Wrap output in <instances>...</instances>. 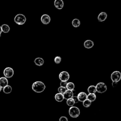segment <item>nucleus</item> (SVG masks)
I'll return each mask as SVG.
<instances>
[{"mask_svg": "<svg viewBox=\"0 0 121 121\" xmlns=\"http://www.w3.org/2000/svg\"><path fill=\"white\" fill-rule=\"evenodd\" d=\"M41 21L43 24L47 25L51 21V17L47 14H43L41 17Z\"/></svg>", "mask_w": 121, "mask_h": 121, "instance_id": "obj_8", "label": "nucleus"}, {"mask_svg": "<svg viewBox=\"0 0 121 121\" xmlns=\"http://www.w3.org/2000/svg\"><path fill=\"white\" fill-rule=\"evenodd\" d=\"M111 78L112 81L118 82L121 79V73L119 71H113L111 74Z\"/></svg>", "mask_w": 121, "mask_h": 121, "instance_id": "obj_5", "label": "nucleus"}, {"mask_svg": "<svg viewBox=\"0 0 121 121\" xmlns=\"http://www.w3.org/2000/svg\"><path fill=\"white\" fill-rule=\"evenodd\" d=\"M63 95L64 98L66 100L69 98H72V96L74 95L72 91L70 90H68V89H67V90L65 92V93Z\"/></svg>", "mask_w": 121, "mask_h": 121, "instance_id": "obj_12", "label": "nucleus"}, {"mask_svg": "<svg viewBox=\"0 0 121 121\" xmlns=\"http://www.w3.org/2000/svg\"><path fill=\"white\" fill-rule=\"evenodd\" d=\"M34 63L38 66H42L44 63V60L42 58L37 57L35 59Z\"/></svg>", "mask_w": 121, "mask_h": 121, "instance_id": "obj_15", "label": "nucleus"}, {"mask_svg": "<svg viewBox=\"0 0 121 121\" xmlns=\"http://www.w3.org/2000/svg\"><path fill=\"white\" fill-rule=\"evenodd\" d=\"M96 92L99 93H104L106 91L107 87L106 84L103 82H99L95 86Z\"/></svg>", "mask_w": 121, "mask_h": 121, "instance_id": "obj_4", "label": "nucleus"}, {"mask_svg": "<svg viewBox=\"0 0 121 121\" xmlns=\"http://www.w3.org/2000/svg\"><path fill=\"white\" fill-rule=\"evenodd\" d=\"M107 17V14L105 12H101L97 17V19L99 21L103 22L104 21Z\"/></svg>", "mask_w": 121, "mask_h": 121, "instance_id": "obj_11", "label": "nucleus"}, {"mask_svg": "<svg viewBox=\"0 0 121 121\" xmlns=\"http://www.w3.org/2000/svg\"><path fill=\"white\" fill-rule=\"evenodd\" d=\"M72 91V93H73V95H75L76 94V90L74 89H73L72 90H71Z\"/></svg>", "mask_w": 121, "mask_h": 121, "instance_id": "obj_31", "label": "nucleus"}, {"mask_svg": "<svg viewBox=\"0 0 121 121\" xmlns=\"http://www.w3.org/2000/svg\"><path fill=\"white\" fill-rule=\"evenodd\" d=\"M80 25V21L78 19L74 18L72 21V25L74 27H78Z\"/></svg>", "mask_w": 121, "mask_h": 121, "instance_id": "obj_19", "label": "nucleus"}, {"mask_svg": "<svg viewBox=\"0 0 121 121\" xmlns=\"http://www.w3.org/2000/svg\"><path fill=\"white\" fill-rule=\"evenodd\" d=\"M87 92L88 93L95 94L96 92L95 86L94 85H91L89 86L87 88Z\"/></svg>", "mask_w": 121, "mask_h": 121, "instance_id": "obj_21", "label": "nucleus"}, {"mask_svg": "<svg viewBox=\"0 0 121 121\" xmlns=\"http://www.w3.org/2000/svg\"><path fill=\"white\" fill-rule=\"evenodd\" d=\"M14 72L12 68L10 67L6 68L3 71V74L5 78H11L13 77Z\"/></svg>", "mask_w": 121, "mask_h": 121, "instance_id": "obj_6", "label": "nucleus"}, {"mask_svg": "<svg viewBox=\"0 0 121 121\" xmlns=\"http://www.w3.org/2000/svg\"><path fill=\"white\" fill-rule=\"evenodd\" d=\"M54 4L55 8L59 9H61L63 8L64 2L62 0H55Z\"/></svg>", "mask_w": 121, "mask_h": 121, "instance_id": "obj_10", "label": "nucleus"}, {"mask_svg": "<svg viewBox=\"0 0 121 121\" xmlns=\"http://www.w3.org/2000/svg\"><path fill=\"white\" fill-rule=\"evenodd\" d=\"M83 105L84 107H89L91 104V103L92 102L91 101H90L89 100H88V99H86L85 100H84L83 102Z\"/></svg>", "mask_w": 121, "mask_h": 121, "instance_id": "obj_24", "label": "nucleus"}, {"mask_svg": "<svg viewBox=\"0 0 121 121\" xmlns=\"http://www.w3.org/2000/svg\"><path fill=\"white\" fill-rule=\"evenodd\" d=\"M77 97L79 102H83L84 100L87 99V94L85 92H81L78 94Z\"/></svg>", "mask_w": 121, "mask_h": 121, "instance_id": "obj_9", "label": "nucleus"}, {"mask_svg": "<svg viewBox=\"0 0 121 121\" xmlns=\"http://www.w3.org/2000/svg\"><path fill=\"white\" fill-rule=\"evenodd\" d=\"M8 85V80L5 77L0 78V86L3 88L4 86Z\"/></svg>", "mask_w": 121, "mask_h": 121, "instance_id": "obj_14", "label": "nucleus"}, {"mask_svg": "<svg viewBox=\"0 0 121 121\" xmlns=\"http://www.w3.org/2000/svg\"><path fill=\"white\" fill-rule=\"evenodd\" d=\"M66 90H67V88H66V87H62V86H60L58 88V92L60 93H61V94H63Z\"/></svg>", "mask_w": 121, "mask_h": 121, "instance_id": "obj_25", "label": "nucleus"}, {"mask_svg": "<svg viewBox=\"0 0 121 121\" xmlns=\"http://www.w3.org/2000/svg\"><path fill=\"white\" fill-rule=\"evenodd\" d=\"M46 86L44 84L40 81H37L33 83L32 86V90L37 93L43 92L45 89Z\"/></svg>", "mask_w": 121, "mask_h": 121, "instance_id": "obj_1", "label": "nucleus"}, {"mask_svg": "<svg viewBox=\"0 0 121 121\" xmlns=\"http://www.w3.org/2000/svg\"><path fill=\"white\" fill-rule=\"evenodd\" d=\"M1 88H2V87L0 86V92L1 91Z\"/></svg>", "mask_w": 121, "mask_h": 121, "instance_id": "obj_33", "label": "nucleus"}, {"mask_svg": "<svg viewBox=\"0 0 121 121\" xmlns=\"http://www.w3.org/2000/svg\"><path fill=\"white\" fill-rule=\"evenodd\" d=\"M54 98H55V100L58 102H61L63 101V100L64 99L63 95L62 94H61L60 93H57L56 94H55Z\"/></svg>", "mask_w": 121, "mask_h": 121, "instance_id": "obj_16", "label": "nucleus"}, {"mask_svg": "<svg viewBox=\"0 0 121 121\" xmlns=\"http://www.w3.org/2000/svg\"><path fill=\"white\" fill-rule=\"evenodd\" d=\"M69 113L70 117L72 118H77L78 117L80 113L79 109L76 106H71L69 110Z\"/></svg>", "mask_w": 121, "mask_h": 121, "instance_id": "obj_2", "label": "nucleus"}, {"mask_svg": "<svg viewBox=\"0 0 121 121\" xmlns=\"http://www.w3.org/2000/svg\"><path fill=\"white\" fill-rule=\"evenodd\" d=\"M54 61L56 64H59L61 61V58L60 56H56L54 59Z\"/></svg>", "mask_w": 121, "mask_h": 121, "instance_id": "obj_26", "label": "nucleus"}, {"mask_svg": "<svg viewBox=\"0 0 121 121\" xmlns=\"http://www.w3.org/2000/svg\"><path fill=\"white\" fill-rule=\"evenodd\" d=\"M26 19L25 15L21 14H17L14 17L15 22L19 25L24 24L26 22Z\"/></svg>", "mask_w": 121, "mask_h": 121, "instance_id": "obj_3", "label": "nucleus"}, {"mask_svg": "<svg viewBox=\"0 0 121 121\" xmlns=\"http://www.w3.org/2000/svg\"><path fill=\"white\" fill-rule=\"evenodd\" d=\"M59 121H68V119L66 116H61L59 119Z\"/></svg>", "mask_w": 121, "mask_h": 121, "instance_id": "obj_27", "label": "nucleus"}, {"mask_svg": "<svg viewBox=\"0 0 121 121\" xmlns=\"http://www.w3.org/2000/svg\"><path fill=\"white\" fill-rule=\"evenodd\" d=\"M72 98L73 99V100H74V102H75V104H77V103H78L79 102L78 99V97H77V96H76V95H74L72 96Z\"/></svg>", "mask_w": 121, "mask_h": 121, "instance_id": "obj_29", "label": "nucleus"}, {"mask_svg": "<svg viewBox=\"0 0 121 121\" xmlns=\"http://www.w3.org/2000/svg\"><path fill=\"white\" fill-rule=\"evenodd\" d=\"M96 98V96L95 94L89 93L87 95V99H88L91 102L95 101V100Z\"/></svg>", "mask_w": 121, "mask_h": 121, "instance_id": "obj_17", "label": "nucleus"}, {"mask_svg": "<svg viewBox=\"0 0 121 121\" xmlns=\"http://www.w3.org/2000/svg\"><path fill=\"white\" fill-rule=\"evenodd\" d=\"M3 91L5 94H9L12 91V87L9 85H7L3 87Z\"/></svg>", "mask_w": 121, "mask_h": 121, "instance_id": "obj_20", "label": "nucleus"}, {"mask_svg": "<svg viewBox=\"0 0 121 121\" xmlns=\"http://www.w3.org/2000/svg\"><path fill=\"white\" fill-rule=\"evenodd\" d=\"M66 88L68 90H72L75 88V85L73 82H69L67 83V86H66Z\"/></svg>", "mask_w": 121, "mask_h": 121, "instance_id": "obj_22", "label": "nucleus"}, {"mask_svg": "<svg viewBox=\"0 0 121 121\" xmlns=\"http://www.w3.org/2000/svg\"><path fill=\"white\" fill-rule=\"evenodd\" d=\"M1 29L2 32L4 33H8L10 30L9 26L7 24H3L1 26Z\"/></svg>", "mask_w": 121, "mask_h": 121, "instance_id": "obj_18", "label": "nucleus"}, {"mask_svg": "<svg viewBox=\"0 0 121 121\" xmlns=\"http://www.w3.org/2000/svg\"><path fill=\"white\" fill-rule=\"evenodd\" d=\"M84 46L86 48L90 49L94 46V42L91 40H86L84 43Z\"/></svg>", "mask_w": 121, "mask_h": 121, "instance_id": "obj_13", "label": "nucleus"}, {"mask_svg": "<svg viewBox=\"0 0 121 121\" xmlns=\"http://www.w3.org/2000/svg\"><path fill=\"white\" fill-rule=\"evenodd\" d=\"M69 73L66 71H63L60 72L59 75V78L61 81H67L69 78Z\"/></svg>", "mask_w": 121, "mask_h": 121, "instance_id": "obj_7", "label": "nucleus"}, {"mask_svg": "<svg viewBox=\"0 0 121 121\" xmlns=\"http://www.w3.org/2000/svg\"><path fill=\"white\" fill-rule=\"evenodd\" d=\"M117 84H118V82H112V86L113 87H115L117 85Z\"/></svg>", "mask_w": 121, "mask_h": 121, "instance_id": "obj_30", "label": "nucleus"}, {"mask_svg": "<svg viewBox=\"0 0 121 121\" xmlns=\"http://www.w3.org/2000/svg\"><path fill=\"white\" fill-rule=\"evenodd\" d=\"M1 33H2V31H1V26H0V36L1 35Z\"/></svg>", "mask_w": 121, "mask_h": 121, "instance_id": "obj_32", "label": "nucleus"}, {"mask_svg": "<svg viewBox=\"0 0 121 121\" xmlns=\"http://www.w3.org/2000/svg\"><path fill=\"white\" fill-rule=\"evenodd\" d=\"M66 104L68 106H70V107L74 106V105L75 104L74 101L72 98H69V99H67V101H66Z\"/></svg>", "mask_w": 121, "mask_h": 121, "instance_id": "obj_23", "label": "nucleus"}, {"mask_svg": "<svg viewBox=\"0 0 121 121\" xmlns=\"http://www.w3.org/2000/svg\"><path fill=\"white\" fill-rule=\"evenodd\" d=\"M67 82V81H60V86H62V87H66Z\"/></svg>", "mask_w": 121, "mask_h": 121, "instance_id": "obj_28", "label": "nucleus"}]
</instances>
